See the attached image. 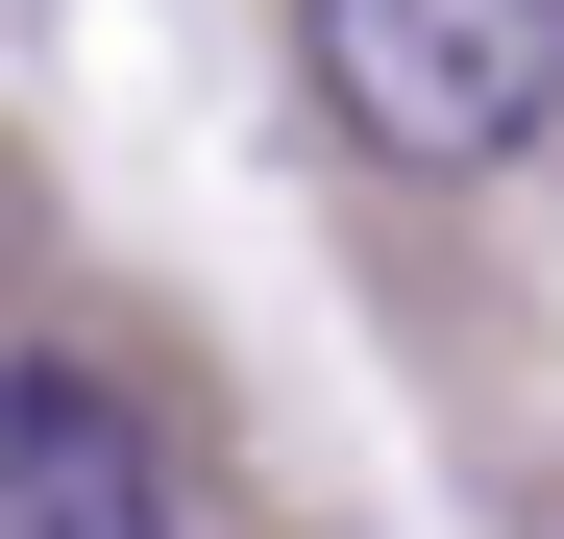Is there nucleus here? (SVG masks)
Instances as JSON below:
<instances>
[{
    "mask_svg": "<svg viewBox=\"0 0 564 539\" xmlns=\"http://www.w3.org/2000/svg\"><path fill=\"white\" fill-rule=\"evenodd\" d=\"M295 74L368 172H516L564 123V0H295Z\"/></svg>",
    "mask_w": 564,
    "mask_h": 539,
    "instance_id": "obj_1",
    "label": "nucleus"
},
{
    "mask_svg": "<svg viewBox=\"0 0 564 539\" xmlns=\"http://www.w3.org/2000/svg\"><path fill=\"white\" fill-rule=\"evenodd\" d=\"M0 539H197V491H172V441H148L123 369L0 343Z\"/></svg>",
    "mask_w": 564,
    "mask_h": 539,
    "instance_id": "obj_2",
    "label": "nucleus"
}]
</instances>
